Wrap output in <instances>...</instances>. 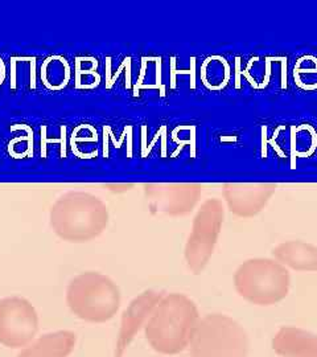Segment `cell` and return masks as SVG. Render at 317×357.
<instances>
[{"label":"cell","instance_id":"cell-18","mask_svg":"<svg viewBox=\"0 0 317 357\" xmlns=\"http://www.w3.org/2000/svg\"><path fill=\"white\" fill-rule=\"evenodd\" d=\"M272 61H274V56H267V57H265L266 75H265V78H263V82L259 85V89L266 88L267 85H268V82H270V77H271V63H272Z\"/></svg>","mask_w":317,"mask_h":357},{"label":"cell","instance_id":"cell-11","mask_svg":"<svg viewBox=\"0 0 317 357\" xmlns=\"http://www.w3.org/2000/svg\"><path fill=\"white\" fill-rule=\"evenodd\" d=\"M280 357H317V335L299 327H283L272 339Z\"/></svg>","mask_w":317,"mask_h":357},{"label":"cell","instance_id":"cell-21","mask_svg":"<svg viewBox=\"0 0 317 357\" xmlns=\"http://www.w3.org/2000/svg\"><path fill=\"white\" fill-rule=\"evenodd\" d=\"M241 59L237 57L235 59V88L240 89L241 88Z\"/></svg>","mask_w":317,"mask_h":357},{"label":"cell","instance_id":"cell-19","mask_svg":"<svg viewBox=\"0 0 317 357\" xmlns=\"http://www.w3.org/2000/svg\"><path fill=\"white\" fill-rule=\"evenodd\" d=\"M97 141H98V137H97V132L95 134H93L91 137H86V138H81V137H78L76 132L73 131V137H72V147H75L77 146L78 143H95L97 144Z\"/></svg>","mask_w":317,"mask_h":357},{"label":"cell","instance_id":"cell-3","mask_svg":"<svg viewBox=\"0 0 317 357\" xmlns=\"http://www.w3.org/2000/svg\"><path fill=\"white\" fill-rule=\"evenodd\" d=\"M66 303L77 318L105 323L113 319L121 307V290L110 277L86 271L69 282Z\"/></svg>","mask_w":317,"mask_h":357},{"label":"cell","instance_id":"cell-20","mask_svg":"<svg viewBox=\"0 0 317 357\" xmlns=\"http://www.w3.org/2000/svg\"><path fill=\"white\" fill-rule=\"evenodd\" d=\"M141 72H140L139 81L135 84V88H134V94L135 96H138L139 93L140 86H141V81H143V78H144V75H146V68H147V57H143L141 59Z\"/></svg>","mask_w":317,"mask_h":357},{"label":"cell","instance_id":"cell-17","mask_svg":"<svg viewBox=\"0 0 317 357\" xmlns=\"http://www.w3.org/2000/svg\"><path fill=\"white\" fill-rule=\"evenodd\" d=\"M303 73H317V57L312 54H305L296 61L293 76H302Z\"/></svg>","mask_w":317,"mask_h":357},{"label":"cell","instance_id":"cell-24","mask_svg":"<svg viewBox=\"0 0 317 357\" xmlns=\"http://www.w3.org/2000/svg\"><path fill=\"white\" fill-rule=\"evenodd\" d=\"M6 76H7L6 64H4V61L0 59V86L3 85V82H4V79H6Z\"/></svg>","mask_w":317,"mask_h":357},{"label":"cell","instance_id":"cell-16","mask_svg":"<svg viewBox=\"0 0 317 357\" xmlns=\"http://www.w3.org/2000/svg\"><path fill=\"white\" fill-rule=\"evenodd\" d=\"M317 149V131L314 126L303 123L291 128V168H296V158H309Z\"/></svg>","mask_w":317,"mask_h":357},{"label":"cell","instance_id":"cell-9","mask_svg":"<svg viewBox=\"0 0 317 357\" xmlns=\"http://www.w3.org/2000/svg\"><path fill=\"white\" fill-rule=\"evenodd\" d=\"M277 188V184H225L222 195L231 213L249 218L265 209Z\"/></svg>","mask_w":317,"mask_h":357},{"label":"cell","instance_id":"cell-14","mask_svg":"<svg viewBox=\"0 0 317 357\" xmlns=\"http://www.w3.org/2000/svg\"><path fill=\"white\" fill-rule=\"evenodd\" d=\"M70 78L72 69L65 57L53 54L44 60L41 66V81L47 89L63 90L68 86Z\"/></svg>","mask_w":317,"mask_h":357},{"label":"cell","instance_id":"cell-22","mask_svg":"<svg viewBox=\"0 0 317 357\" xmlns=\"http://www.w3.org/2000/svg\"><path fill=\"white\" fill-rule=\"evenodd\" d=\"M267 128L263 126L262 128V158L266 159L267 158Z\"/></svg>","mask_w":317,"mask_h":357},{"label":"cell","instance_id":"cell-1","mask_svg":"<svg viewBox=\"0 0 317 357\" xmlns=\"http://www.w3.org/2000/svg\"><path fill=\"white\" fill-rule=\"evenodd\" d=\"M200 314L184 294H167L146 324V339L159 354L176 355L190 344Z\"/></svg>","mask_w":317,"mask_h":357},{"label":"cell","instance_id":"cell-4","mask_svg":"<svg viewBox=\"0 0 317 357\" xmlns=\"http://www.w3.org/2000/svg\"><path fill=\"white\" fill-rule=\"evenodd\" d=\"M237 293L256 306H272L290 291V271L270 258H252L242 264L234 274Z\"/></svg>","mask_w":317,"mask_h":357},{"label":"cell","instance_id":"cell-10","mask_svg":"<svg viewBox=\"0 0 317 357\" xmlns=\"http://www.w3.org/2000/svg\"><path fill=\"white\" fill-rule=\"evenodd\" d=\"M163 296H164L163 291L147 290L140 294L139 296H137L128 305L122 315L115 357L123 356L127 347L132 342V339L139 332L140 328L147 324L150 317L153 315V310L159 305Z\"/></svg>","mask_w":317,"mask_h":357},{"label":"cell","instance_id":"cell-5","mask_svg":"<svg viewBox=\"0 0 317 357\" xmlns=\"http://www.w3.org/2000/svg\"><path fill=\"white\" fill-rule=\"evenodd\" d=\"M190 354L192 357H247L249 337L237 320L210 314L199 320Z\"/></svg>","mask_w":317,"mask_h":357},{"label":"cell","instance_id":"cell-6","mask_svg":"<svg viewBox=\"0 0 317 357\" xmlns=\"http://www.w3.org/2000/svg\"><path fill=\"white\" fill-rule=\"evenodd\" d=\"M225 209L218 199H208L197 215L185 245V261L193 274H201L209 264L224 224Z\"/></svg>","mask_w":317,"mask_h":357},{"label":"cell","instance_id":"cell-8","mask_svg":"<svg viewBox=\"0 0 317 357\" xmlns=\"http://www.w3.org/2000/svg\"><path fill=\"white\" fill-rule=\"evenodd\" d=\"M144 192L153 212L167 216H185L193 211L203 193L200 184H148Z\"/></svg>","mask_w":317,"mask_h":357},{"label":"cell","instance_id":"cell-13","mask_svg":"<svg viewBox=\"0 0 317 357\" xmlns=\"http://www.w3.org/2000/svg\"><path fill=\"white\" fill-rule=\"evenodd\" d=\"M272 255L283 266L296 271H317V246L303 241H287L274 248Z\"/></svg>","mask_w":317,"mask_h":357},{"label":"cell","instance_id":"cell-2","mask_svg":"<svg viewBox=\"0 0 317 357\" xmlns=\"http://www.w3.org/2000/svg\"><path fill=\"white\" fill-rule=\"evenodd\" d=\"M53 231L68 243H88L100 237L109 224V211L93 193L70 191L63 193L51 208Z\"/></svg>","mask_w":317,"mask_h":357},{"label":"cell","instance_id":"cell-7","mask_svg":"<svg viewBox=\"0 0 317 357\" xmlns=\"http://www.w3.org/2000/svg\"><path fill=\"white\" fill-rule=\"evenodd\" d=\"M38 331V315L23 296L0 299V344L22 348L29 344Z\"/></svg>","mask_w":317,"mask_h":357},{"label":"cell","instance_id":"cell-23","mask_svg":"<svg viewBox=\"0 0 317 357\" xmlns=\"http://www.w3.org/2000/svg\"><path fill=\"white\" fill-rule=\"evenodd\" d=\"M192 61V68H190V89H194L196 88V78H194V66H196V57H192L190 59Z\"/></svg>","mask_w":317,"mask_h":357},{"label":"cell","instance_id":"cell-12","mask_svg":"<svg viewBox=\"0 0 317 357\" xmlns=\"http://www.w3.org/2000/svg\"><path fill=\"white\" fill-rule=\"evenodd\" d=\"M76 342L75 332H49L22 349L17 357H68L75 349Z\"/></svg>","mask_w":317,"mask_h":357},{"label":"cell","instance_id":"cell-15","mask_svg":"<svg viewBox=\"0 0 317 357\" xmlns=\"http://www.w3.org/2000/svg\"><path fill=\"white\" fill-rule=\"evenodd\" d=\"M231 78V68L225 57L213 54L203 60L201 65V81L206 89L219 91L228 86Z\"/></svg>","mask_w":317,"mask_h":357}]
</instances>
